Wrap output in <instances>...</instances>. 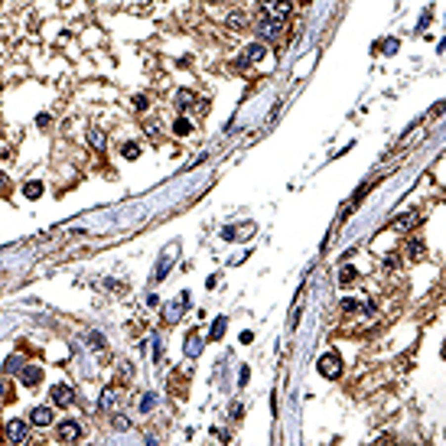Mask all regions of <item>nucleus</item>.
I'll return each instance as SVG.
<instances>
[{
    "label": "nucleus",
    "instance_id": "nucleus-1",
    "mask_svg": "<svg viewBox=\"0 0 446 446\" xmlns=\"http://www.w3.org/2000/svg\"><path fill=\"white\" fill-rule=\"evenodd\" d=\"M264 52H267L264 43H251V46H244L241 55L235 59V69H248L251 62H261V59H264Z\"/></svg>",
    "mask_w": 446,
    "mask_h": 446
},
{
    "label": "nucleus",
    "instance_id": "nucleus-2",
    "mask_svg": "<svg viewBox=\"0 0 446 446\" xmlns=\"http://www.w3.org/2000/svg\"><path fill=\"white\" fill-rule=\"evenodd\" d=\"M258 33L264 40H280L283 36V20H270L267 13H258Z\"/></svg>",
    "mask_w": 446,
    "mask_h": 446
},
{
    "label": "nucleus",
    "instance_id": "nucleus-3",
    "mask_svg": "<svg viewBox=\"0 0 446 446\" xmlns=\"http://www.w3.org/2000/svg\"><path fill=\"white\" fill-rule=\"evenodd\" d=\"M316 368H319V375H322V378H329V381H332V378L342 375V358H339L336 352H326V355L319 358V365H316Z\"/></svg>",
    "mask_w": 446,
    "mask_h": 446
},
{
    "label": "nucleus",
    "instance_id": "nucleus-4",
    "mask_svg": "<svg viewBox=\"0 0 446 446\" xmlns=\"http://www.w3.org/2000/svg\"><path fill=\"white\" fill-rule=\"evenodd\" d=\"M290 0H264V7H261V13H267L270 20H283L287 23V16H290Z\"/></svg>",
    "mask_w": 446,
    "mask_h": 446
},
{
    "label": "nucleus",
    "instance_id": "nucleus-5",
    "mask_svg": "<svg viewBox=\"0 0 446 446\" xmlns=\"http://www.w3.org/2000/svg\"><path fill=\"white\" fill-rule=\"evenodd\" d=\"M55 437L62 440V443H72V440H79V437H82L79 420H62L59 427H55Z\"/></svg>",
    "mask_w": 446,
    "mask_h": 446
},
{
    "label": "nucleus",
    "instance_id": "nucleus-6",
    "mask_svg": "<svg viewBox=\"0 0 446 446\" xmlns=\"http://www.w3.org/2000/svg\"><path fill=\"white\" fill-rule=\"evenodd\" d=\"M186 306H189V293L182 290L179 297H176V300H173V303L163 310V319H166V322H176V319H179V310H186Z\"/></svg>",
    "mask_w": 446,
    "mask_h": 446
},
{
    "label": "nucleus",
    "instance_id": "nucleus-7",
    "mask_svg": "<svg viewBox=\"0 0 446 446\" xmlns=\"http://www.w3.org/2000/svg\"><path fill=\"white\" fill-rule=\"evenodd\" d=\"M40 381H43V368H40V365H26V368H20V384H26V388H36Z\"/></svg>",
    "mask_w": 446,
    "mask_h": 446
},
{
    "label": "nucleus",
    "instance_id": "nucleus-8",
    "mask_svg": "<svg viewBox=\"0 0 446 446\" xmlns=\"http://www.w3.org/2000/svg\"><path fill=\"white\" fill-rule=\"evenodd\" d=\"M251 231H254V225H251V222H248V225H228L225 228V231H222V238H225V241H244V238H251Z\"/></svg>",
    "mask_w": 446,
    "mask_h": 446
},
{
    "label": "nucleus",
    "instance_id": "nucleus-9",
    "mask_svg": "<svg viewBox=\"0 0 446 446\" xmlns=\"http://www.w3.org/2000/svg\"><path fill=\"white\" fill-rule=\"evenodd\" d=\"M26 433H30L26 420H10V423H7V440H10V443H23Z\"/></svg>",
    "mask_w": 446,
    "mask_h": 446
},
{
    "label": "nucleus",
    "instance_id": "nucleus-10",
    "mask_svg": "<svg viewBox=\"0 0 446 446\" xmlns=\"http://www.w3.org/2000/svg\"><path fill=\"white\" fill-rule=\"evenodd\" d=\"M52 401L59 407H72V404H75V394H72L69 384H55V388H52Z\"/></svg>",
    "mask_w": 446,
    "mask_h": 446
},
{
    "label": "nucleus",
    "instance_id": "nucleus-11",
    "mask_svg": "<svg viewBox=\"0 0 446 446\" xmlns=\"http://www.w3.org/2000/svg\"><path fill=\"white\" fill-rule=\"evenodd\" d=\"M199 104V98L192 91H189V88H182V91H176V108L179 111H189V108H196Z\"/></svg>",
    "mask_w": 446,
    "mask_h": 446
},
{
    "label": "nucleus",
    "instance_id": "nucleus-12",
    "mask_svg": "<svg viewBox=\"0 0 446 446\" xmlns=\"http://www.w3.org/2000/svg\"><path fill=\"white\" fill-rule=\"evenodd\" d=\"M30 420L36 423V427H49V423H52V407H36L30 414Z\"/></svg>",
    "mask_w": 446,
    "mask_h": 446
},
{
    "label": "nucleus",
    "instance_id": "nucleus-13",
    "mask_svg": "<svg viewBox=\"0 0 446 446\" xmlns=\"http://www.w3.org/2000/svg\"><path fill=\"white\" fill-rule=\"evenodd\" d=\"M202 345H205V339H202V336H196V332H192V336L186 339V355H189V358H196V355L202 352Z\"/></svg>",
    "mask_w": 446,
    "mask_h": 446
},
{
    "label": "nucleus",
    "instance_id": "nucleus-14",
    "mask_svg": "<svg viewBox=\"0 0 446 446\" xmlns=\"http://www.w3.org/2000/svg\"><path fill=\"white\" fill-rule=\"evenodd\" d=\"M225 326H228V319H225V316H219V319L212 322V329H209V342H215V339H222V336H225Z\"/></svg>",
    "mask_w": 446,
    "mask_h": 446
},
{
    "label": "nucleus",
    "instance_id": "nucleus-15",
    "mask_svg": "<svg viewBox=\"0 0 446 446\" xmlns=\"http://www.w3.org/2000/svg\"><path fill=\"white\" fill-rule=\"evenodd\" d=\"M417 222H420V215H417V212H410V215H404V219H398V222H394V231H407V228H410V225H417Z\"/></svg>",
    "mask_w": 446,
    "mask_h": 446
},
{
    "label": "nucleus",
    "instance_id": "nucleus-16",
    "mask_svg": "<svg viewBox=\"0 0 446 446\" xmlns=\"http://www.w3.org/2000/svg\"><path fill=\"white\" fill-rule=\"evenodd\" d=\"M173 134H179V137H189V134H192V124H189L186 118H176V124H173Z\"/></svg>",
    "mask_w": 446,
    "mask_h": 446
},
{
    "label": "nucleus",
    "instance_id": "nucleus-17",
    "mask_svg": "<svg viewBox=\"0 0 446 446\" xmlns=\"http://www.w3.org/2000/svg\"><path fill=\"white\" fill-rule=\"evenodd\" d=\"M355 277H358V270H355V267H352V264H345V267H342V270H339V283H352V280H355Z\"/></svg>",
    "mask_w": 446,
    "mask_h": 446
},
{
    "label": "nucleus",
    "instance_id": "nucleus-18",
    "mask_svg": "<svg viewBox=\"0 0 446 446\" xmlns=\"http://www.w3.org/2000/svg\"><path fill=\"white\" fill-rule=\"evenodd\" d=\"M23 196H26V199H40V196H43V182H26V186H23Z\"/></svg>",
    "mask_w": 446,
    "mask_h": 446
},
{
    "label": "nucleus",
    "instance_id": "nucleus-19",
    "mask_svg": "<svg viewBox=\"0 0 446 446\" xmlns=\"http://www.w3.org/2000/svg\"><path fill=\"white\" fill-rule=\"evenodd\" d=\"M114 407H118V394H114V391H104V394H101V410H114Z\"/></svg>",
    "mask_w": 446,
    "mask_h": 446
},
{
    "label": "nucleus",
    "instance_id": "nucleus-20",
    "mask_svg": "<svg viewBox=\"0 0 446 446\" xmlns=\"http://www.w3.org/2000/svg\"><path fill=\"white\" fill-rule=\"evenodd\" d=\"M121 157H124V160H137V157H140V143H124Z\"/></svg>",
    "mask_w": 446,
    "mask_h": 446
},
{
    "label": "nucleus",
    "instance_id": "nucleus-21",
    "mask_svg": "<svg viewBox=\"0 0 446 446\" xmlns=\"http://www.w3.org/2000/svg\"><path fill=\"white\" fill-rule=\"evenodd\" d=\"M10 371V375H20V368H23V358H20V355H10L7 358V365H3Z\"/></svg>",
    "mask_w": 446,
    "mask_h": 446
},
{
    "label": "nucleus",
    "instance_id": "nucleus-22",
    "mask_svg": "<svg viewBox=\"0 0 446 446\" xmlns=\"http://www.w3.org/2000/svg\"><path fill=\"white\" fill-rule=\"evenodd\" d=\"M365 310V303H358V300H342V313H361Z\"/></svg>",
    "mask_w": 446,
    "mask_h": 446
},
{
    "label": "nucleus",
    "instance_id": "nucleus-23",
    "mask_svg": "<svg viewBox=\"0 0 446 446\" xmlns=\"http://www.w3.org/2000/svg\"><path fill=\"white\" fill-rule=\"evenodd\" d=\"M244 23H248L244 13H231V16H228V26H231V30H244Z\"/></svg>",
    "mask_w": 446,
    "mask_h": 446
},
{
    "label": "nucleus",
    "instance_id": "nucleus-24",
    "mask_svg": "<svg viewBox=\"0 0 446 446\" xmlns=\"http://www.w3.org/2000/svg\"><path fill=\"white\" fill-rule=\"evenodd\" d=\"M88 140H91V147L104 150V137H101V131H98V127H91V134H88Z\"/></svg>",
    "mask_w": 446,
    "mask_h": 446
},
{
    "label": "nucleus",
    "instance_id": "nucleus-25",
    "mask_svg": "<svg viewBox=\"0 0 446 446\" xmlns=\"http://www.w3.org/2000/svg\"><path fill=\"white\" fill-rule=\"evenodd\" d=\"M166 270H170V261L163 258V264H160L157 270H153V283H157V280H163V277H166Z\"/></svg>",
    "mask_w": 446,
    "mask_h": 446
},
{
    "label": "nucleus",
    "instance_id": "nucleus-26",
    "mask_svg": "<svg viewBox=\"0 0 446 446\" xmlns=\"http://www.w3.org/2000/svg\"><path fill=\"white\" fill-rule=\"evenodd\" d=\"M153 404H157V394L150 391V394H143V401H140V410H150Z\"/></svg>",
    "mask_w": 446,
    "mask_h": 446
},
{
    "label": "nucleus",
    "instance_id": "nucleus-27",
    "mask_svg": "<svg viewBox=\"0 0 446 446\" xmlns=\"http://www.w3.org/2000/svg\"><path fill=\"white\" fill-rule=\"evenodd\" d=\"M134 108H137V111H147L150 104H147V98H143V94H137V98H134Z\"/></svg>",
    "mask_w": 446,
    "mask_h": 446
},
{
    "label": "nucleus",
    "instance_id": "nucleus-28",
    "mask_svg": "<svg viewBox=\"0 0 446 446\" xmlns=\"http://www.w3.org/2000/svg\"><path fill=\"white\" fill-rule=\"evenodd\" d=\"M398 46H401V43H398V40H388V43H384V46H381V49H384V52H388V55H391V52H398Z\"/></svg>",
    "mask_w": 446,
    "mask_h": 446
},
{
    "label": "nucleus",
    "instance_id": "nucleus-29",
    "mask_svg": "<svg viewBox=\"0 0 446 446\" xmlns=\"http://www.w3.org/2000/svg\"><path fill=\"white\" fill-rule=\"evenodd\" d=\"M423 254V244L420 241H410V258H420Z\"/></svg>",
    "mask_w": 446,
    "mask_h": 446
},
{
    "label": "nucleus",
    "instance_id": "nucleus-30",
    "mask_svg": "<svg viewBox=\"0 0 446 446\" xmlns=\"http://www.w3.org/2000/svg\"><path fill=\"white\" fill-rule=\"evenodd\" d=\"M88 345H91V349H101V336H98V332H91V336H88Z\"/></svg>",
    "mask_w": 446,
    "mask_h": 446
},
{
    "label": "nucleus",
    "instance_id": "nucleus-31",
    "mask_svg": "<svg viewBox=\"0 0 446 446\" xmlns=\"http://www.w3.org/2000/svg\"><path fill=\"white\" fill-rule=\"evenodd\" d=\"M248 378H251V368H241V371H238V384L244 388V384H248Z\"/></svg>",
    "mask_w": 446,
    "mask_h": 446
},
{
    "label": "nucleus",
    "instance_id": "nucleus-32",
    "mask_svg": "<svg viewBox=\"0 0 446 446\" xmlns=\"http://www.w3.org/2000/svg\"><path fill=\"white\" fill-rule=\"evenodd\" d=\"M7 192H10V179L0 173V196H7Z\"/></svg>",
    "mask_w": 446,
    "mask_h": 446
},
{
    "label": "nucleus",
    "instance_id": "nucleus-33",
    "mask_svg": "<svg viewBox=\"0 0 446 446\" xmlns=\"http://www.w3.org/2000/svg\"><path fill=\"white\" fill-rule=\"evenodd\" d=\"M228 414H231V417H235V420H238V417L244 414V407H241V404H231V410H228Z\"/></svg>",
    "mask_w": 446,
    "mask_h": 446
},
{
    "label": "nucleus",
    "instance_id": "nucleus-34",
    "mask_svg": "<svg viewBox=\"0 0 446 446\" xmlns=\"http://www.w3.org/2000/svg\"><path fill=\"white\" fill-rule=\"evenodd\" d=\"M398 261H401L398 254H388V258H384V267H398Z\"/></svg>",
    "mask_w": 446,
    "mask_h": 446
},
{
    "label": "nucleus",
    "instance_id": "nucleus-35",
    "mask_svg": "<svg viewBox=\"0 0 446 446\" xmlns=\"http://www.w3.org/2000/svg\"><path fill=\"white\" fill-rule=\"evenodd\" d=\"M160 355H163V342H160V339H157V345H153V358L160 361Z\"/></svg>",
    "mask_w": 446,
    "mask_h": 446
},
{
    "label": "nucleus",
    "instance_id": "nucleus-36",
    "mask_svg": "<svg viewBox=\"0 0 446 446\" xmlns=\"http://www.w3.org/2000/svg\"><path fill=\"white\" fill-rule=\"evenodd\" d=\"M3 391H7V384H3V381H0V398H3Z\"/></svg>",
    "mask_w": 446,
    "mask_h": 446
}]
</instances>
